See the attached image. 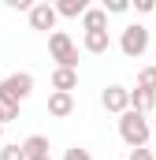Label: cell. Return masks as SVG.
I'll use <instances>...</instances> for the list:
<instances>
[{"instance_id":"20","label":"cell","mask_w":156,"mask_h":160,"mask_svg":"<svg viewBox=\"0 0 156 160\" xmlns=\"http://www.w3.org/2000/svg\"><path fill=\"white\" fill-rule=\"evenodd\" d=\"M19 119V104H4V123Z\"/></svg>"},{"instance_id":"16","label":"cell","mask_w":156,"mask_h":160,"mask_svg":"<svg viewBox=\"0 0 156 160\" xmlns=\"http://www.w3.org/2000/svg\"><path fill=\"white\" fill-rule=\"evenodd\" d=\"M0 160H26V153H22V145H4Z\"/></svg>"},{"instance_id":"4","label":"cell","mask_w":156,"mask_h":160,"mask_svg":"<svg viewBox=\"0 0 156 160\" xmlns=\"http://www.w3.org/2000/svg\"><path fill=\"white\" fill-rule=\"evenodd\" d=\"M48 52H52L56 67H71V71H78V45L71 41V34H63V30L48 34Z\"/></svg>"},{"instance_id":"23","label":"cell","mask_w":156,"mask_h":160,"mask_svg":"<svg viewBox=\"0 0 156 160\" xmlns=\"http://www.w3.org/2000/svg\"><path fill=\"white\" fill-rule=\"evenodd\" d=\"M37 160H52V157H37Z\"/></svg>"},{"instance_id":"19","label":"cell","mask_w":156,"mask_h":160,"mask_svg":"<svg viewBox=\"0 0 156 160\" xmlns=\"http://www.w3.org/2000/svg\"><path fill=\"white\" fill-rule=\"evenodd\" d=\"M7 8H15V11H26V15L34 11V4H30V0H7Z\"/></svg>"},{"instance_id":"3","label":"cell","mask_w":156,"mask_h":160,"mask_svg":"<svg viewBox=\"0 0 156 160\" xmlns=\"http://www.w3.org/2000/svg\"><path fill=\"white\" fill-rule=\"evenodd\" d=\"M34 93V75L30 71H15L0 82V104H22Z\"/></svg>"},{"instance_id":"5","label":"cell","mask_w":156,"mask_h":160,"mask_svg":"<svg viewBox=\"0 0 156 160\" xmlns=\"http://www.w3.org/2000/svg\"><path fill=\"white\" fill-rule=\"evenodd\" d=\"M56 22H60V11H56V4H34V11H30V30H41V34H56Z\"/></svg>"},{"instance_id":"13","label":"cell","mask_w":156,"mask_h":160,"mask_svg":"<svg viewBox=\"0 0 156 160\" xmlns=\"http://www.w3.org/2000/svg\"><path fill=\"white\" fill-rule=\"evenodd\" d=\"M56 11H60V19H82V15L89 11V4H85V0H60Z\"/></svg>"},{"instance_id":"7","label":"cell","mask_w":156,"mask_h":160,"mask_svg":"<svg viewBox=\"0 0 156 160\" xmlns=\"http://www.w3.org/2000/svg\"><path fill=\"white\" fill-rule=\"evenodd\" d=\"M75 112V93H48V116H56V119H67Z\"/></svg>"},{"instance_id":"8","label":"cell","mask_w":156,"mask_h":160,"mask_svg":"<svg viewBox=\"0 0 156 160\" xmlns=\"http://www.w3.org/2000/svg\"><path fill=\"white\" fill-rule=\"evenodd\" d=\"M82 48H85V52H93V56H104V52L112 48L108 30H93V34H85V38H82Z\"/></svg>"},{"instance_id":"14","label":"cell","mask_w":156,"mask_h":160,"mask_svg":"<svg viewBox=\"0 0 156 160\" xmlns=\"http://www.w3.org/2000/svg\"><path fill=\"white\" fill-rule=\"evenodd\" d=\"M138 86L149 89V93H156V67H141L138 71Z\"/></svg>"},{"instance_id":"17","label":"cell","mask_w":156,"mask_h":160,"mask_svg":"<svg viewBox=\"0 0 156 160\" xmlns=\"http://www.w3.org/2000/svg\"><path fill=\"white\" fill-rule=\"evenodd\" d=\"M63 160H93V157H89V149H78V145H75V149L63 153Z\"/></svg>"},{"instance_id":"18","label":"cell","mask_w":156,"mask_h":160,"mask_svg":"<svg viewBox=\"0 0 156 160\" xmlns=\"http://www.w3.org/2000/svg\"><path fill=\"white\" fill-rule=\"evenodd\" d=\"M126 160H156V157H153V149L145 145V149H130V157H126Z\"/></svg>"},{"instance_id":"9","label":"cell","mask_w":156,"mask_h":160,"mask_svg":"<svg viewBox=\"0 0 156 160\" xmlns=\"http://www.w3.org/2000/svg\"><path fill=\"white\" fill-rule=\"evenodd\" d=\"M52 89H56V93H71V89H78V71H71V67H56V71H52Z\"/></svg>"},{"instance_id":"15","label":"cell","mask_w":156,"mask_h":160,"mask_svg":"<svg viewBox=\"0 0 156 160\" xmlns=\"http://www.w3.org/2000/svg\"><path fill=\"white\" fill-rule=\"evenodd\" d=\"M104 11H108V15H126L130 4H126V0H104Z\"/></svg>"},{"instance_id":"12","label":"cell","mask_w":156,"mask_h":160,"mask_svg":"<svg viewBox=\"0 0 156 160\" xmlns=\"http://www.w3.org/2000/svg\"><path fill=\"white\" fill-rule=\"evenodd\" d=\"M82 30H85V34H93V30H108V11H104V8H89V11L82 15Z\"/></svg>"},{"instance_id":"10","label":"cell","mask_w":156,"mask_h":160,"mask_svg":"<svg viewBox=\"0 0 156 160\" xmlns=\"http://www.w3.org/2000/svg\"><path fill=\"white\" fill-rule=\"evenodd\" d=\"M130 108H134V112H141V116H149V112L156 108V93L141 89V86H138V89H130Z\"/></svg>"},{"instance_id":"1","label":"cell","mask_w":156,"mask_h":160,"mask_svg":"<svg viewBox=\"0 0 156 160\" xmlns=\"http://www.w3.org/2000/svg\"><path fill=\"white\" fill-rule=\"evenodd\" d=\"M119 138L130 145V149H145L149 145V138H153V123L149 116H141V112H123L119 116Z\"/></svg>"},{"instance_id":"2","label":"cell","mask_w":156,"mask_h":160,"mask_svg":"<svg viewBox=\"0 0 156 160\" xmlns=\"http://www.w3.org/2000/svg\"><path fill=\"white\" fill-rule=\"evenodd\" d=\"M149 26H141V22H130V26H123V34H119V52L126 56V60H141L145 52H149Z\"/></svg>"},{"instance_id":"11","label":"cell","mask_w":156,"mask_h":160,"mask_svg":"<svg viewBox=\"0 0 156 160\" xmlns=\"http://www.w3.org/2000/svg\"><path fill=\"white\" fill-rule=\"evenodd\" d=\"M22 145V153H26V160H37V157H48V138L45 134H30L26 142H19Z\"/></svg>"},{"instance_id":"22","label":"cell","mask_w":156,"mask_h":160,"mask_svg":"<svg viewBox=\"0 0 156 160\" xmlns=\"http://www.w3.org/2000/svg\"><path fill=\"white\" fill-rule=\"evenodd\" d=\"M0 123H4V104H0Z\"/></svg>"},{"instance_id":"24","label":"cell","mask_w":156,"mask_h":160,"mask_svg":"<svg viewBox=\"0 0 156 160\" xmlns=\"http://www.w3.org/2000/svg\"><path fill=\"white\" fill-rule=\"evenodd\" d=\"M0 134H4V123H0Z\"/></svg>"},{"instance_id":"6","label":"cell","mask_w":156,"mask_h":160,"mask_svg":"<svg viewBox=\"0 0 156 160\" xmlns=\"http://www.w3.org/2000/svg\"><path fill=\"white\" fill-rule=\"evenodd\" d=\"M100 104H104V112H112V116L130 112V89H126V86H108V89L100 93Z\"/></svg>"},{"instance_id":"21","label":"cell","mask_w":156,"mask_h":160,"mask_svg":"<svg viewBox=\"0 0 156 160\" xmlns=\"http://www.w3.org/2000/svg\"><path fill=\"white\" fill-rule=\"evenodd\" d=\"M134 8H138V11H141V15H149V11H156V4H153V0H138V4H134Z\"/></svg>"}]
</instances>
